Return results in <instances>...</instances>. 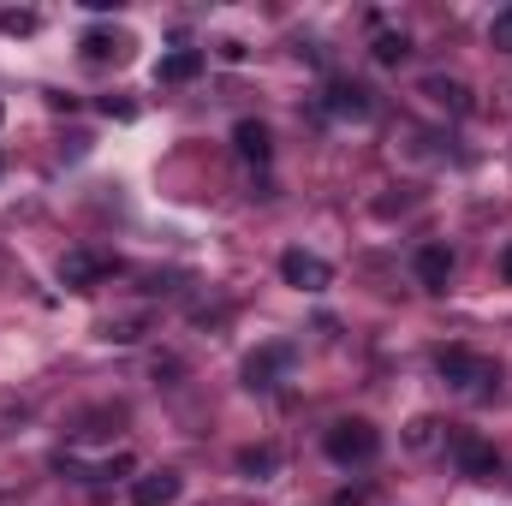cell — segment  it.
<instances>
[{
	"instance_id": "1",
	"label": "cell",
	"mask_w": 512,
	"mask_h": 506,
	"mask_svg": "<svg viewBox=\"0 0 512 506\" xmlns=\"http://www.w3.org/2000/svg\"><path fill=\"white\" fill-rule=\"evenodd\" d=\"M322 447H328L334 465H370V459L382 453V429H376L370 417H340V423H328Z\"/></svg>"
},
{
	"instance_id": "2",
	"label": "cell",
	"mask_w": 512,
	"mask_h": 506,
	"mask_svg": "<svg viewBox=\"0 0 512 506\" xmlns=\"http://www.w3.org/2000/svg\"><path fill=\"white\" fill-rule=\"evenodd\" d=\"M435 370L453 381V387H465V393H495V387H501V364H495V358H477V352H465V346H447V352L435 358Z\"/></svg>"
},
{
	"instance_id": "3",
	"label": "cell",
	"mask_w": 512,
	"mask_h": 506,
	"mask_svg": "<svg viewBox=\"0 0 512 506\" xmlns=\"http://www.w3.org/2000/svg\"><path fill=\"white\" fill-rule=\"evenodd\" d=\"M453 465H459V477H471V483H495V477H501V453H495V441H483L477 429H453Z\"/></svg>"
},
{
	"instance_id": "4",
	"label": "cell",
	"mask_w": 512,
	"mask_h": 506,
	"mask_svg": "<svg viewBox=\"0 0 512 506\" xmlns=\"http://www.w3.org/2000/svg\"><path fill=\"white\" fill-rule=\"evenodd\" d=\"M322 108H328V114H340V120H370V114H376V96H370L358 78H328Z\"/></svg>"
},
{
	"instance_id": "5",
	"label": "cell",
	"mask_w": 512,
	"mask_h": 506,
	"mask_svg": "<svg viewBox=\"0 0 512 506\" xmlns=\"http://www.w3.org/2000/svg\"><path fill=\"white\" fill-rule=\"evenodd\" d=\"M280 280L298 286V292H322V286L334 280V268H328L322 256H310V251H286L280 256Z\"/></svg>"
},
{
	"instance_id": "6",
	"label": "cell",
	"mask_w": 512,
	"mask_h": 506,
	"mask_svg": "<svg viewBox=\"0 0 512 506\" xmlns=\"http://www.w3.org/2000/svg\"><path fill=\"white\" fill-rule=\"evenodd\" d=\"M286 370H292V346L274 340V346H262L256 358H245V387H274Z\"/></svg>"
},
{
	"instance_id": "7",
	"label": "cell",
	"mask_w": 512,
	"mask_h": 506,
	"mask_svg": "<svg viewBox=\"0 0 512 506\" xmlns=\"http://www.w3.org/2000/svg\"><path fill=\"white\" fill-rule=\"evenodd\" d=\"M179 501V471H143L131 483V506H173Z\"/></svg>"
},
{
	"instance_id": "8",
	"label": "cell",
	"mask_w": 512,
	"mask_h": 506,
	"mask_svg": "<svg viewBox=\"0 0 512 506\" xmlns=\"http://www.w3.org/2000/svg\"><path fill=\"white\" fill-rule=\"evenodd\" d=\"M102 274H114V262H102V256H90V251H72L66 262H60V280H66L72 292H90Z\"/></svg>"
},
{
	"instance_id": "9",
	"label": "cell",
	"mask_w": 512,
	"mask_h": 506,
	"mask_svg": "<svg viewBox=\"0 0 512 506\" xmlns=\"http://www.w3.org/2000/svg\"><path fill=\"white\" fill-rule=\"evenodd\" d=\"M411 268H417V280H423L429 292H447V280H453V251H447V245H423Z\"/></svg>"
},
{
	"instance_id": "10",
	"label": "cell",
	"mask_w": 512,
	"mask_h": 506,
	"mask_svg": "<svg viewBox=\"0 0 512 506\" xmlns=\"http://www.w3.org/2000/svg\"><path fill=\"white\" fill-rule=\"evenodd\" d=\"M197 72H203V48H173V54H161L155 84H191Z\"/></svg>"
},
{
	"instance_id": "11",
	"label": "cell",
	"mask_w": 512,
	"mask_h": 506,
	"mask_svg": "<svg viewBox=\"0 0 512 506\" xmlns=\"http://www.w3.org/2000/svg\"><path fill=\"white\" fill-rule=\"evenodd\" d=\"M423 96L435 108H447V114H471V90L459 78H423Z\"/></svg>"
},
{
	"instance_id": "12",
	"label": "cell",
	"mask_w": 512,
	"mask_h": 506,
	"mask_svg": "<svg viewBox=\"0 0 512 506\" xmlns=\"http://www.w3.org/2000/svg\"><path fill=\"white\" fill-rule=\"evenodd\" d=\"M233 143H239V155H245V161H256V167L274 155V137H268V126H262V120H239V126H233Z\"/></svg>"
},
{
	"instance_id": "13",
	"label": "cell",
	"mask_w": 512,
	"mask_h": 506,
	"mask_svg": "<svg viewBox=\"0 0 512 506\" xmlns=\"http://www.w3.org/2000/svg\"><path fill=\"white\" fill-rule=\"evenodd\" d=\"M78 48H84V60H96V66H102V60H126V36H120V30H84V42H78Z\"/></svg>"
},
{
	"instance_id": "14",
	"label": "cell",
	"mask_w": 512,
	"mask_h": 506,
	"mask_svg": "<svg viewBox=\"0 0 512 506\" xmlns=\"http://www.w3.org/2000/svg\"><path fill=\"white\" fill-rule=\"evenodd\" d=\"M239 471H245V477H274V471H280V453H274V447H245V453H239Z\"/></svg>"
},
{
	"instance_id": "15",
	"label": "cell",
	"mask_w": 512,
	"mask_h": 506,
	"mask_svg": "<svg viewBox=\"0 0 512 506\" xmlns=\"http://www.w3.org/2000/svg\"><path fill=\"white\" fill-rule=\"evenodd\" d=\"M370 54H376V66H399V60H405V54H411V42H405V36H399V30H382V36H376V48H370Z\"/></svg>"
},
{
	"instance_id": "16",
	"label": "cell",
	"mask_w": 512,
	"mask_h": 506,
	"mask_svg": "<svg viewBox=\"0 0 512 506\" xmlns=\"http://www.w3.org/2000/svg\"><path fill=\"white\" fill-rule=\"evenodd\" d=\"M489 42H495L501 54H512V6H507V12H495V24H489Z\"/></svg>"
},
{
	"instance_id": "17",
	"label": "cell",
	"mask_w": 512,
	"mask_h": 506,
	"mask_svg": "<svg viewBox=\"0 0 512 506\" xmlns=\"http://www.w3.org/2000/svg\"><path fill=\"white\" fill-rule=\"evenodd\" d=\"M137 334H143V322H108L102 328V340H114V346H131Z\"/></svg>"
},
{
	"instance_id": "18",
	"label": "cell",
	"mask_w": 512,
	"mask_h": 506,
	"mask_svg": "<svg viewBox=\"0 0 512 506\" xmlns=\"http://www.w3.org/2000/svg\"><path fill=\"white\" fill-rule=\"evenodd\" d=\"M405 441H411V447H429V441H435V417H417V423L405 429Z\"/></svg>"
},
{
	"instance_id": "19",
	"label": "cell",
	"mask_w": 512,
	"mask_h": 506,
	"mask_svg": "<svg viewBox=\"0 0 512 506\" xmlns=\"http://www.w3.org/2000/svg\"><path fill=\"white\" fill-rule=\"evenodd\" d=\"M0 30H18L24 36V30H36V12H0Z\"/></svg>"
},
{
	"instance_id": "20",
	"label": "cell",
	"mask_w": 512,
	"mask_h": 506,
	"mask_svg": "<svg viewBox=\"0 0 512 506\" xmlns=\"http://www.w3.org/2000/svg\"><path fill=\"white\" fill-rule=\"evenodd\" d=\"M102 114H108V120H137V108H131V102H114V96H102Z\"/></svg>"
},
{
	"instance_id": "21",
	"label": "cell",
	"mask_w": 512,
	"mask_h": 506,
	"mask_svg": "<svg viewBox=\"0 0 512 506\" xmlns=\"http://www.w3.org/2000/svg\"><path fill=\"white\" fill-rule=\"evenodd\" d=\"M364 501H370L364 489H352V495H334V506H364Z\"/></svg>"
},
{
	"instance_id": "22",
	"label": "cell",
	"mask_w": 512,
	"mask_h": 506,
	"mask_svg": "<svg viewBox=\"0 0 512 506\" xmlns=\"http://www.w3.org/2000/svg\"><path fill=\"white\" fill-rule=\"evenodd\" d=\"M501 274H507V280H512V245H507V251H501Z\"/></svg>"
}]
</instances>
